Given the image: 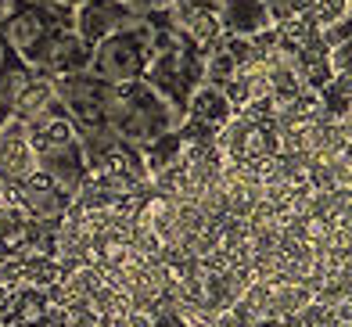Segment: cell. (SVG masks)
<instances>
[{"instance_id":"d6986e66","label":"cell","mask_w":352,"mask_h":327,"mask_svg":"<svg viewBox=\"0 0 352 327\" xmlns=\"http://www.w3.org/2000/svg\"><path fill=\"white\" fill-rule=\"evenodd\" d=\"M320 40H324L327 51H331V47H338V43H349L352 40V22L342 19V22H334V25H324V29H320Z\"/></svg>"},{"instance_id":"6da1fadb","label":"cell","mask_w":352,"mask_h":327,"mask_svg":"<svg viewBox=\"0 0 352 327\" xmlns=\"http://www.w3.org/2000/svg\"><path fill=\"white\" fill-rule=\"evenodd\" d=\"M180 123H184L180 112H176L162 94H155L144 79L111 87V97L104 105V126L119 140L133 144V148H144V144H151L155 137L169 134V129H176Z\"/></svg>"},{"instance_id":"5bb4252c","label":"cell","mask_w":352,"mask_h":327,"mask_svg":"<svg viewBox=\"0 0 352 327\" xmlns=\"http://www.w3.org/2000/svg\"><path fill=\"white\" fill-rule=\"evenodd\" d=\"M309 302H313V291L306 284H274V291H270V306H266V317L270 320H292Z\"/></svg>"},{"instance_id":"2e32d148","label":"cell","mask_w":352,"mask_h":327,"mask_svg":"<svg viewBox=\"0 0 352 327\" xmlns=\"http://www.w3.org/2000/svg\"><path fill=\"white\" fill-rule=\"evenodd\" d=\"M36 76L33 65H25L22 58H11L4 69H0V105H14V97H19L25 87H29V79Z\"/></svg>"},{"instance_id":"4fadbf2b","label":"cell","mask_w":352,"mask_h":327,"mask_svg":"<svg viewBox=\"0 0 352 327\" xmlns=\"http://www.w3.org/2000/svg\"><path fill=\"white\" fill-rule=\"evenodd\" d=\"M58 101V94H54V83L47 76H33L29 79V87L14 97V105H11V119H19V123H33L36 116H43L47 108H51Z\"/></svg>"},{"instance_id":"ba28073f","label":"cell","mask_w":352,"mask_h":327,"mask_svg":"<svg viewBox=\"0 0 352 327\" xmlns=\"http://www.w3.org/2000/svg\"><path fill=\"white\" fill-rule=\"evenodd\" d=\"M36 173V155L29 148L25 123L4 119L0 123V184L19 187L25 176Z\"/></svg>"},{"instance_id":"603a6c76","label":"cell","mask_w":352,"mask_h":327,"mask_svg":"<svg viewBox=\"0 0 352 327\" xmlns=\"http://www.w3.org/2000/svg\"><path fill=\"white\" fill-rule=\"evenodd\" d=\"M11 58H19V54H14V51H11V47H8L4 40H0V69H4V65H8Z\"/></svg>"},{"instance_id":"e0dca14e","label":"cell","mask_w":352,"mask_h":327,"mask_svg":"<svg viewBox=\"0 0 352 327\" xmlns=\"http://www.w3.org/2000/svg\"><path fill=\"white\" fill-rule=\"evenodd\" d=\"M349 11H352V0H298L295 4V14H309L316 29L349 19Z\"/></svg>"},{"instance_id":"ac0fdd59","label":"cell","mask_w":352,"mask_h":327,"mask_svg":"<svg viewBox=\"0 0 352 327\" xmlns=\"http://www.w3.org/2000/svg\"><path fill=\"white\" fill-rule=\"evenodd\" d=\"M201 72H205V83L209 87H223L227 79L237 72V61L230 58V51L223 47V36L212 51H205V61H201Z\"/></svg>"},{"instance_id":"d4e9b609","label":"cell","mask_w":352,"mask_h":327,"mask_svg":"<svg viewBox=\"0 0 352 327\" xmlns=\"http://www.w3.org/2000/svg\"><path fill=\"white\" fill-rule=\"evenodd\" d=\"M126 4H130V0H126Z\"/></svg>"},{"instance_id":"7a4b0ae2","label":"cell","mask_w":352,"mask_h":327,"mask_svg":"<svg viewBox=\"0 0 352 327\" xmlns=\"http://www.w3.org/2000/svg\"><path fill=\"white\" fill-rule=\"evenodd\" d=\"M76 8L58 0H11V11L0 19V40L33 69H43L54 40L72 32Z\"/></svg>"},{"instance_id":"277c9868","label":"cell","mask_w":352,"mask_h":327,"mask_svg":"<svg viewBox=\"0 0 352 327\" xmlns=\"http://www.w3.org/2000/svg\"><path fill=\"white\" fill-rule=\"evenodd\" d=\"M201 61H205V51L195 43H184L180 51H169V54H151L148 69H144V83H148L155 94H162L166 101L184 116L187 108V97L198 83H205V72H201Z\"/></svg>"},{"instance_id":"44dd1931","label":"cell","mask_w":352,"mask_h":327,"mask_svg":"<svg viewBox=\"0 0 352 327\" xmlns=\"http://www.w3.org/2000/svg\"><path fill=\"white\" fill-rule=\"evenodd\" d=\"M263 4H266L270 19H274V25H277V22H284V19H292L298 0H263Z\"/></svg>"},{"instance_id":"ffe728a7","label":"cell","mask_w":352,"mask_h":327,"mask_svg":"<svg viewBox=\"0 0 352 327\" xmlns=\"http://www.w3.org/2000/svg\"><path fill=\"white\" fill-rule=\"evenodd\" d=\"M331 72L334 76H352V40L331 47Z\"/></svg>"},{"instance_id":"30bf717a","label":"cell","mask_w":352,"mask_h":327,"mask_svg":"<svg viewBox=\"0 0 352 327\" xmlns=\"http://www.w3.org/2000/svg\"><path fill=\"white\" fill-rule=\"evenodd\" d=\"M274 25L263 0H219V29L223 36H255Z\"/></svg>"},{"instance_id":"52a82bcc","label":"cell","mask_w":352,"mask_h":327,"mask_svg":"<svg viewBox=\"0 0 352 327\" xmlns=\"http://www.w3.org/2000/svg\"><path fill=\"white\" fill-rule=\"evenodd\" d=\"M140 19L130 11L126 0H87V4L76 8V22H72V32L83 43L98 47L104 36L119 29H133Z\"/></svg>"},{"instance_id":"9c48e42d","label":"cell","mask_w":352,"mask_h":327,"mask_svg":"<svg viewBox=\"0 0 352 327\" xmlns=\"http://www.w3.org/2000/svg\"><path fill=\"white\" fill-rule=\"evenodd\" d=\"M36 169L47 173L54 184H61L65 191H72V198H76V191L83 187V180L90 176V173H87V162H83V151H79V140L61 144V148L40 151V155H36Z\"/></svg>"},{"instance_id":"9a60e30c","label":"cell","mask_w":352,"mask_h":327,"mask_svg":"<svg viewBox=\"0 0 352 327\" xmlns=\"http://www.w3.org/2000/svg\"><path fill=\"white\" fill-rule=\"evenodd\" d=\"M316 97H320V108H324L331 119H349V108H352V76H334L327 87L316 90Z\"/></svg>"},{"instance_id":"7402d4cb","label":"cell","mask_w":352,"mask_h":327,"mask_svg":"<svg viewBox=\"0 0 352 327\" xmlns=\"http://www.w3.org/2000/svg\"><path fill=\"white\" fill-rule=\"evenodd\" d=\"M151 327H187V320L176 313V309H158L151 317Z\"/></svg>"},{"instance_id":"8992f818","label":"cell","mask_w":352,"mask_h":327,"mask_svg":"<svg viewBox=\"0 0 352 327\" xmlns=\"http://www.w3.org/2000/svg\"><path fill=\"white\" fill-rule=\"evenodd\" d=\"M14 191V205H19L25 216H33L40 223H51L58 226L61 216L72 209V191H65L61 184H54L47 173H33V176H25L19 187H11Z\"/></svg>"},{"instance_id":"8fae6325","label":"cell","mask_w":352,"mask_h":327,"mask_svg":"<svg viewBox=\"0 0 352 327\" xmlns=\"http://www.w3.org/2000/svg\"><path fill=\"white\" fill-rule=\"evenodd\" d=\"M90 58H94L90 43H83L76 32H61V36L54 40V47H51V54H47V61H43V69H36V72L47 76V79H58V76L90 69Z\"/></svg>"},{"instance_id":"5b68a950","label":"cell","mask_w":352,"mask_h":327,"mask_svg":"<svg viewBox=\"0 0 352 327\" xmlns=\"http://www.w3.org/2000/svg\"><path fill=\"white\" fill-rule=\"evenodd\" d=\"M58 101L65 105L76 126H104V105L111 97V83H104L101 76H94L90 69L83 72H69L51 79Z\"/></svg>"},{"instance_id":"cb8c5ba5","label":"cell","mask_w":352,"mask_h":327,"mask_svg":"<svg viewBox=\"0 0 352 327\" xmlns=\"http://www.w3.org/2000/svg\"><path fill=\"white\" fill-rule=\"evenodd\" d=\"M8 11H11V0H0V19H4Z\"/></svg>"},{"instance_id":"7c38bea8","label":"cell","mask_w":352,"mask_h":327,"mask_svg":"<svg viewBox=\"0 0 352 327\" xmlns=\"http://www.w3.org/2000/svg\"><path fill=\"white\" fill-rule=\"evenodd\" d=\"M184 119H198L212 129H223L230 119H234V108L227 105L219 87H209V83H198L187 97V108H184Z\"/></svg>"},{"instance_id":"3957f363","label":"cell","mask_w":352,"mask_h":327,"mask_svg":"<svg viewBox=\"0 0 352 327\" xmlns=\"http://www.w3.org/2000/svg\"><path fill=\"white\" fill-rule=\"evenodd\" d=\"M148 40H151V25L148 22H137L133 29H119L104 36L98 47H94V58H90V72L101 76L104 83L119 87V83H133V79L144 76L148 69Z\"/></svg>"}]
</instances>
